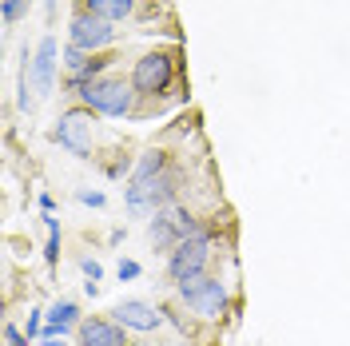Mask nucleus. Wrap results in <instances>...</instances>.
Masks as SVG:
<instances>
[{"label":"nucleus","mask_w":350,"mask_h":346,"mask_svg":"<svg viewBox=\"0 0 350 346\" xmlns=\"http://www.w3.org/2000/svg\"><path fill=\"white\" fill-rule=\"evenodd\" d=\"M56 68H60V48L52 36H44L36 44L32 56H24V72H21V108L24 111H36L44 96H52L56 88Z\"/></svg>","instance_id":"obj_1"},{"label":"nucleus","mask_w":350,"mask_h":346,"mask_svg":"<svg viewBox=\"0 0 350 346\" xmlns=\"http://www.w3.org/2000/svg\"><path fill=\"white\" fill-rule=\"evenodd\" d=\"M203 235H211L203 223H199L187 207H163V211H155L152 219V227H148V239H152V247L155 251H167L172 255L179 243H187V239H203Z\"/></svg>","instance_id":"obj_2"},{"label":"nucleus","mask_w":350,"mask_h":346,"mask_svg":"<svg viewBox=\"0 0 350 346\" xmlns=\"http://www.w3.org/2000/svg\"><path fill=\"white\" fill-rule=\"evenodd\" d=\"M80 100H84V108H92L96 116H111V120H120V116H131V104H135V88L131 80H96V84H88L80 92Z\"/></svg>","instance_id":"obj_3"},{"label":"nucleus","mask_w":350,"mask_h":346,"mask_svg":"<svg viewBox=\"0 0 350 346\" xmlns=\"http://www.w3.org/2000/svg\"><path fill=\"white\" fill-rule=\"evenodd\" d=\"M175 80V56L172 52H148L131 68V88L135 96H163Z\"/></svg>","instance_id":"obj_4"},{"label":"nucleus","mask_w":350,"mask_h":346,"mask_svg":"<svg viewBox=\"0 0 350 346\" xmlns=\"http://www.w3.org/2000/svg\"><path fill=\"white\" fill-rule=\"evenodd\" d=\"M179 299L187 303V310H196L199 319H219L227 310V287L219 279L199 275V279L179 282Z\"/></svg>","instance_id":"obj_5"},{"label":"nucleus","mask_w":350,"mask_h":346,"mask_svg":"<svg viewBox=\"0 0 350 346\" xmlns=\"http://www.w3.org/2000/svg\"><path fill=\"white\" fill-rule=\"evenodd\" d=\"M92 128H96V111L92 108H72L56 120V144L68 148L72 155H92Z\"/></svg>","instance_id":"obj_6"},{"label":"nucleus","mask_w":350,"mask_h":346,"mask_svg":"<svg viewBox=\"0 0 350 346\" xmlns=\"http://www.w3.org/2000/svg\"><path fill=\"white\" fill-rule=\"evenodd\" d=\"M207 263H211V235L187 239V243H179L172 255H167V275L179 287V282H187V279H199L207 271Z\"/></svg>","instance_id":"obj_7"},{"label":"nucleus","mask_w":350,"mask_h":346,"mask_svg":"<svg viewBox=\"0 0 350 346\" xmlns=\"http://www.w3.org/2000/svg\"><path fill=\"white\" fill-rule=\"evenodd\" d=\"M116 40V28L111 21H100V16H92V12H76L72 16V28H68V44H76V48H84L88 56H96L100 48H108Z\"/></svg>","instance_id":"obj_8"},{"label":"nucleus","mask_w":350,"mask_h":346,"mask_svg":"<svg viewBox=\"0 0 350 346\" xmlns=\"http://www.w3.org/2000/svg\"><path fill=\"white\" fill-rule=\"evenodd\" d=\"M111 319L124 326V330H155V326L163 323V310H155L152 303H144V299H124V303L111 310Z\"/></svg>","instance_id":"obj_9"},{"label":"nucleus","mask_w":350,"mask_h":346,"mask_svg":"<svg viewBox=\"0 0 350 346\" xmlns=\"http://www.w3.org/2000/svg\"><path fill=\"white\" fill-rule=\"evenodd\" d=\"M76 334H80V346H131L116 319H84Z\"/></svg>","instance_id":"obj_10"},{"label":"nucleus","mask_w":350,"mask_h":346,"mask_svg":"<svg viewBox=\"0 0 350 346\" xmlns=\"http://www.w3.org/2000/svg\"><path fill=\"white\" fill-rule=\"evenodd\" d=\"M72 326H80V306L72 303V299H60L48 310V326L44 330H48V338H64Z\"/></svg>","instance_id":"obj_11"},{"label":"nucleus","mask_w":350,"mask_h":346,"mask_svg":"<svg viewBox=\"0 0 350 346\" xmlns=\"http://www.w3.org/2000/svg\"><path fill=\"white\" fill-rule=\"evenodd\" d=\"M108 64H111V56H88V64H80L76 72H68L64 76V88H72V92L80 96L88 84H96V76H100Z\"/></svg>","instance_id":"obj_12"},{"label":"nucleus","mask_w":350,"mask_h":346,"mask_svg":"<svg viewBox=\"0 0 350 346\" xmlns=\"http://www.w3.org/2000/svg\"><path fill=\"white\" fill-rule=\"evenodd\" d=\"M84 8L92 12V16H100V21H128L131 12H135V0H84Z\"/></svg>","instance_id":"obj_13"},{"label":"nucleus","mask_w":350,"mask_h":346,"mask_svg":"<svg viewBox=\"0 0 350 346\" xmlns=\"http://www.w3.org/2000/svg\"><path fill=\"white\" fill-rule=\"evenodd\" d=\"M163 172H167V152L152 148V152H144L139 159H135V168H131V179H159Z\"/></svg>","instance_id":"obj_14"},{"label":"nucleus","mask_w":350,"mask_h":346,"mask_svg":"<svg viewBox=\"0 0 350 346\" xmlns=\"http://www.w3.org/2000/svg\"><path fill=\"white\" fill-rule=\"evenodd\" d=\"M28 8V0H4V8H0V16H4V24H16L21 21V12Z\"/></svg>","instance_id":"obj_15"},{"label":"nucleus","mask_w":350,"mask_h":346,"mask_svg":"<svg viewBox=\"0 0 350 346\" xmlns=\"http://www.w3.org/2000/svg\"><path fill=\"white\" fill-rule=\"evenodd\" d=\"M64 64H68V72H76L80 64H88V52L84 48H76V44H68L64 48Z\"/></svg>","instance_id":"obj_16"},{"label":"nucleus","mask_w":350,"mask_h":346,"mask_svg":"<svg viewBox=\"0 0 350 346\" xmlns=\"http://www.w3.org/2000/svg\"><path fill=\"white\" fill-rule=\"evenodd\" d=\"M4 343L8 346H28V334H21L16 323H4Z\"/></svg>","instance_id":"obj_17"},{"label":"nucleus","mask_w":350,"mask_h":346,"mask_svg":"<svg viewBox=\"0 0 350 346\" xmlns=\"http://www.w3.org/2000/svg\"><path fill=\"white\" fill-rule=\"evenodd\" d=\"M80 271L88 275V282H100V275H104V267L96 259H80Z\"/></svg>","instance_id":"obj_18"},{"label":"nucleus","mask_w":350,"mask_h":346,"mask_svg":"<svg viewBox=\"0 0 350 346\" xmlns=\"http://www.w3.org/2000/svg\"><path fill=\"white\" fill-rule=\"evenodd\" d=\"M131 279H139V263L124 259V263H120V282H131Z\"/></svg>","instance_id":"obj_19"},{"label":"nucleus","mask_w":350,"mask_h":346,"mask_svg":"<svg viewBox=\"0 0 350 346\" xmlns=\"http://www.w3.org/2000/svg\"><path fill=\"white\" fill-rule=\"evenodd\" d=\"M80 203H92V207H104V191H80Z\"/></svg>","instance_id":"obj_20"},{"label":"nucleus","mask_w":350,"mask_h":346,"mask_svg":"<svg viewBox=\"0 0 350 346\" xmlns=\"http://www.w3.org/2000/svg\"><path fill=\"white\" fill-rule=\"evenodd\" d=\"M44 12L52 16V12H56V0H44Z\"/></svg>","instance_id":"obj_21"},{"label":"nucleus","mask_w":350,"mask_h":346,"mask_svg":"<svg viewBox=\"0 0 350 346\" xmlns=\"http://www.w3.org/2000/svg\"><path fill=\"white\" fill-rule=\"evenodd\" d=\"M40 346H64V343H60V338H44Z\"/></svg>","instance_id":"obj_22"}]
</instances>
